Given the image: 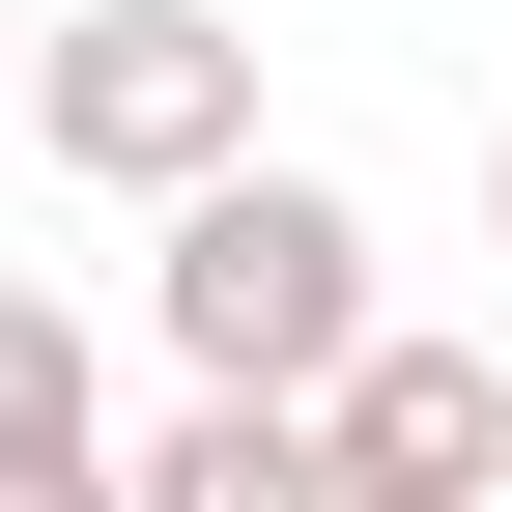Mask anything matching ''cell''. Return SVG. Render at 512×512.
<instances>
[{"instance_id": "cell-4", "label": "cell", "mask_w": 512, "mask_h": 512, "mask_svg": "<svg viewBox=\"0 0 512 512\" xmlns=\"http://www.w3.org/2000/svg\"><path fill=\"white\" fill-rule=\"evenodd\" d=\"M114 512H342V484H313V399H171L114 456Z\"/></svg>"}, {"instance_id": "cell-2", "label": "cell", "mask_w": 512, "mask_h": 512, "mask_svg": "<svg viewBox=\"0 0 512 512\" xmlns=\"http://www.w3.org/2000/svg\"><path fill=\"white\" fill-rule=\"evenodd\" d=\"M256 143V29L228 0H86V29H29V171H86V200H171V171Z\"/></svg>"}, {"instance_id": "cell-5", "label": "cell", "mask_w": 512, "mask_h": 512, "mask_svg": "<svg viewBox=\"0 0 512 512\" xmlns=\"http://www.w3.org/2000/svg\"><path fill=\"white\" fill-rule=\"evenodd\" d=\"M114 456V370H86V313L57 285H0V484H86Z\"/></svg>"}, {"instance_id": "cell-3", "label": "cell", "mask_w": 512, "mask_h": 512, "mask_svg": "<svg viewBox=\"0 0 512 512\" xmlns=\"http://www.w3.org/2000/svg\"><path fill=\"white\" fill-rule=\"evenodd\" d=\"M313 484L342 512H512V370L427 342V313H370V342L313 370Z\"/></svg>"}, {"instance_id": "cell-6", "label": "cell", "mask_w": 512, "mask_h": 512, "mask_svg": "<svg viewBox=\"0 0 512 512\" xmlns=\"http://www.w3.org/2000/svg\"><path fill=\"white\" fill-rule=\"evenodd\" d=\"M0 512H114V456H86V484H0Z\"/></svg>"}, {"instance_id": "cell-1", "label": "cell", "mask_w": 512, "mask_h": 512, "mask_svg": "<svg viewBox=\"0 0 512 512\" xmlns=\"http://www.w3.org/2000/svg\"><path fill=\"white\" fill-rule=\"evenodd\" d=\"M143 228H171V256H143V342L200 370V399H313V370L399 313V285H370V200H342V171H285V143L171 171Z\"/></svg>"}, {"instance_id": "cell-7", "label": "cell", "mask_w": 512, "mask_h": 512, "mask_svg": "<svg viewBox=\"0 0 512 512\" xmlns=\"http://www.w3.org/2000/svg\"><path fill=\"white\" fill-rule=\"evenodd\" d=\"M484 256H512V114H484Z\"/></svg>"}]
</instances>
